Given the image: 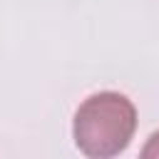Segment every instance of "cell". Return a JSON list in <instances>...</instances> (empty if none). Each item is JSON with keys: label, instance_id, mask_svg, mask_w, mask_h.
Segmentation results:
<instances>
[{"label": "cell", "instance_id": "cell-1", "mask_svg": "<svg viewBox=\"0 0 159 159\" xmlns=\"http://www.w3.org/2000/svg\"><path fill=\"white\" fill-rule=\"evenodd\" d=\"M137 132V107L119 92H97L87 97L72 122L77 149L89 159H112L122 154Z\"/></svg>", "mask_w": 159, "mask_h": 159}, {"label": "cell", "instance_id": "cell-2", "mask_svg": "<svg viewBox=\"0 0 159 159\" xmlns=\"http://www.w3.org/2000/svg\"><path fill=\"white\" fill-rule=\"evenodd\" d=\"M142 157L144 159H159V132H154L152 137H149V142L144 144V149H142Z\"/></svg>", "mask_w": 159, "mask_h": 159}]
</instances>
